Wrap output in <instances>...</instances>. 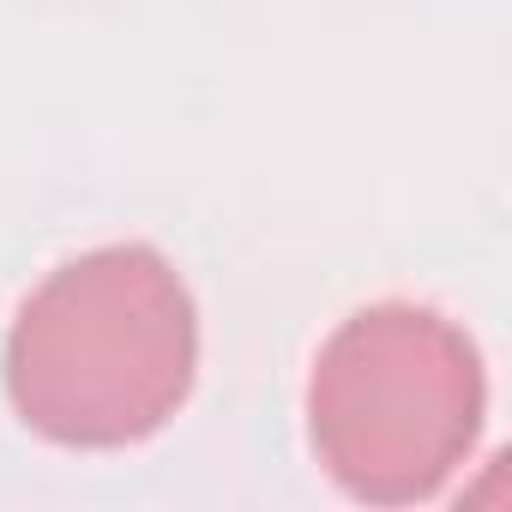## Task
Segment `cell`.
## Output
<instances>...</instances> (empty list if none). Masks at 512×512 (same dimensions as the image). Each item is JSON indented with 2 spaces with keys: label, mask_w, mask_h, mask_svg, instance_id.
I'll return each mask as SVG.
<instances>
[{
  "label": "cell",
  "mask_w": 512,
  "mask_h": 512,
  "mask_svg": "<svg viewBox=\"0 0 512 512\" xmlns=\"http://www.w3.org/2000/svg\"><path fill=\"white\" fill-rule=\"evenodd\" d=\"M199 320L157 247L115 241L55 266L7 332V398L55 446H133L193 392Z\"/></svg>",
  "instance_id": "obj_1"
},
{
  "label": "cell",
  "mask_w": 512,
  "mask_h": 512,
  "mask_svg": "<svg viewBox=\"0 0 512 512\" xmlns=\"http://www.w3.org/2000/svg\"><path fill=\"white\" fill-rule=\"evenodd\" d=\"M488 380L476 344L434 308L350 314L314 356L308 434L326 476L374 506L434 494L476 446Z\"/></svg>",
  "instance_id": "obj_2"
}]
</instances>
